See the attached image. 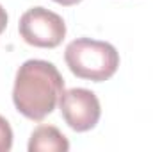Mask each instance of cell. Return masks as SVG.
I'll return each instance as SVG.
<instances>
[{
	"label": "cell",
	"instance_id": "6da1fadb",
	"mask_svg": "<svg viewBox=\"0 0 153 152\" xmlns=\"http://www.w3.org/2000/svg\"><path fill=\"white\" fill-rule=\"evenodd\" d=\"M62 91L64 79L53 63L29 59L16 72L13 102L25 118L41 122L55 109Z\"/></svg>",
	"mask_w": 153,
	"mask_h": 152
},
{
	"label": "cell",
	"instance_id": "52a82bcc",
	"mask_svg": "<svg viewBox=\"0 0 153 152\" xmlns=\"http://www.w3.org/2000/svg\"><path fill=\"white\" fill-rule=\"evenodd\" d=\"M5 25H7V13H5V9L0 5V34L4 32Z\"/></svg>",
	"mask_w": 153,
	"mask_h": 152
},
{
	"label": "cell",
	"instance_id": "ba28073f",
	"mask_svg": "<svg viewBox=\"0 0 153 152\" xmlns=\"http://www.w3.org/2000/svg\"><path fill=\"white\" fill-rule=\"evenodd\" d=\"M53 2H57V4H61V5H75V4L82 2V0H53Z\"/></svg>",
	"mask_w": 153,
	"mask_h": 152
},
{
	"label": "cell",
	"instance_id": "3957f363",
	"mask_svg": "<svg viewBox=\"0 0 153 152\" xmlns=\"http://www.w3.org/2000/svg\"><path fill=\"white\" fill-rule=\"evenodd\" d=\"M20 34L25 43L39 48H55L66 36L64 20L45 7H32L20 18Z\"/></svg>",
	"mask_w": 153,
	"mask_h": 152
},
{
	"label": "cell",
	"instance_id": "8992f818",
	"mask_svg": "<svg viewBox=\"0 0 153 152\" xmlns=\"http://www.w3.org/2000/svg\"><path fill=\"white\" fill-rule=\"evenodd\" d=\"M13 147V129L9 122L0 116V152H7Z\"/></svg>",
	"mask_w": 153,
	"mask_h": 152
},
{
	"label": "cell",
	"instance_id": "7a4b0ae2",
	"mask_svg": "<svg viewBox=\"0 0 153 152\" xmlns=\"http://www.w3.org/2000/svg\"><path fill=\"white\" fill-rule=\"evenodd\" d=\"M64 59L73 75L94 82L111 79L119 66V54L114 47L91 38H78L68 43Z\"/></svg>",
	"mask_w": 153,
	"mask_h": 152
},
{
	"label": "cell",
	"instance_id": "277c9868",
	"mask_svg": "<svg viewBox=\"0 0 153 152\" xmlns=\"http://www.w3.org/2000/svg\"><path fill=\"white\" fill-rule=\"evenodd\" d=\"M59 108L64 122L76 132L91 131L102 114L98 97L85 88H71L62 91L59 99Z\"/></svg>",
	"mask_w": 153,
	"mask_h": 152
},
{
	"label": "cell",
	"instance_id": "5b68a950",
	"mask_svg": "<svg viewBox=\"0 0 153 152\" xmlns=\"http://www.w3.org/2000/svg\"><path fill=\"white\" fill-rule=\"evenodd\" d=\"M70 150L68 138L53 125H39L29 140V152H66Z\"/></svg>",
	"mask_w": 153,
	"mask_h": 152
}]
</instances>
